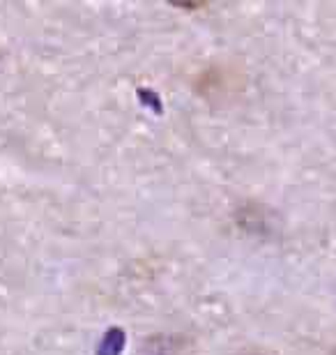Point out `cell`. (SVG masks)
<instances>
[]
</instances>
